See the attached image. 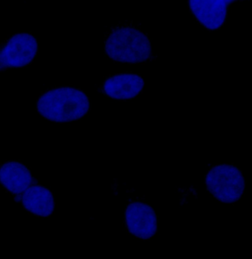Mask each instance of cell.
I'll list each match as a JSON object with an SVG mask.
<instances>
[{
  "mask_svg": "<svg viewBox=\"0 0 252 259\" xmlns=\"http://www.w3.org/2000/svg\"><path fill=\"white\" fill-rule=\"evenodd\" d=\"M37 110L48 120L67 123L84 117L90 110V103L83 91L62 87L51 89L41 95L37 100Z\"/></svg>",
  "mask_w": 252,
  "mask_h": 259,
  "instance_id": "1",
  "label": "cell"
},
{
  "mask_svg": "<svg viewBox=\"0 0 252 259\" xmlns=\"http://www.w3.org/2000/svg\"><path fill=\"white\" fill-rule=\"evenodd\" d=\"M104 49L115 62L143 64L150 61L153 52L149 36L133 25L119 26L105 38Z\"/></svg>",
  "mask_w": 252,
  "mask_h": 259,
  "instance_id": "2",
  "label": "cell"
},
{
  "mask_svg": "<svg viewBox=\"0 0 252 259\" xmlns=\"http://www.w3.org/2000/svg\"><path fill=\"white\" fill-rule=\"evenodd\" d=\"M207 190L217 201L234 204L241 199L245 192V180L235 165L219 164L213 166L205 178Z\"/></svg>",
  "mask_w": 252,
  "mask_h": 259,
  "instance_id": "3",
  "label": "cell"
},
{
  "mask_svg": "<svg viewBox=\"0 0 252 259\" xmlns=\"http://www.w3.org/2000/svg\"><path fill=\"white\" fill-rule=\"evenodd\" d=\"M38 51V40L31 34L13 35L0 45V72L28 66Z\"/></svg>",
  "mask_w": 252,
  "mask_h": 259,
  "instance_id": "4",
  "label": "cell"
},
{
  "mask_svg": "<svg viewBox=\"0 0 252 259\" xmlns=\"http://www.w3.org/2000/svg\"><path fill=\"white\" fill-rule=\"evenodd\" d=\"M126 224L135 237L150 239L157 231V219L154 209L143 202H133L126 210Z\"/></svg>",
  "mask_w": 252,
  "mask_h": 259,
  "instance_id": "5",
  "label": "cell"
},
{
  "mask_svg": "<svg viewBox=\"0 0 252 259\" xmlns=\"http://www.w3.org/2000/svg\"><path fill=\"white\" fill-rule=\"evenodd\" d=\"M190 11L201 25L209 30L220 29L228 14L226 0H188Z\"/></svg>",
  "mask_w": 252,
  "mask_h": 259,
  "instance_id": "6",
  "label": "cell"
},
{
  "mask_svg": "<svg viewBox=\"0 0 252 259\" xmlns=\"http://www.w3.org/2000/svg\"><path fill=\"white\" fill-rule=\"evenodd\" d=\"M144 79L133 73H123L111 76L102 84V92L117 100H131L141 93L144 88Z\"/></svg>",
  "mask_w": 252,
  "mask_h": 259,
  "instance_id": "7",
  "label": "cell"
},
{
  "mask_svg": "<svg viewBox=\"0 0 252 259\" xmlns=\"http://www.w3.org/2000/svg\"><path fill=\"white\" fill-rule=\"evenodd\" d=\"M28 167L19 161H8L0 166V184L16 198L35 184Z\"/></svg>",
  "mask_w": 252,
  "mask_h": 259,
  "instance_id": "8",
  "label": "cell"
},
{
  "mask_svg": "<svg viewBox=\"0 0 252 259\" xmlns=\"http://www.w3.org/2000/svg\"><path fill=\"white\" fill-rule=\"evenodd\" d=\"M27 211L39 217H50L55 209L53 194L44 186L34 184L16 198Z\"/></svg>",
  "mask_w": 252,
  "mask_h": 259,
  "instance_id": "9",
  "label": "cell"
},
{
  "mask_svg": "<svg viewBox=\"0 0 252 259\" xmlns=\"http://www.w3.org/2000/svg\"><path fill=\"white\" fill-rule=\"evenodd\" d=\"M226 1H227L229 4H230V3H233V2L237 1V0H226Z\"/></svg>",
  "mask_w": 252,
  "mask_h": 259,
  "instance_id": "10",
  "label": "cell"
}]
</instances>
